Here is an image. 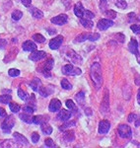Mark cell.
<instances>
[{
  "label": "cell",
  "mask_w": 140,
  "mask_h": 148,
  "mask_svg": "<svg viewBox=\"0 0 140 148\" xmlns=\"http://www.w3.org/2000/svg\"><path fill=\"white\" fill-rule=\"evenodd\" d=\"M90 75L95 83L96 89H99L103 84V75H102V67L99 62H95L92 64L91 69H90Z\"/></svg>",
  "instance_id": "6da1fadb"
},
{
  "label": "cell",
  "mask_w": 140,
  "mask_h": 148,
  "mask_svg": "<svg viewBox=\"0 0 140 148\" xmlns=\"http://www.w3.org/2000/svg\"><path fill=\"white\" fill-rule=\"evenodd\" d=\"M62 73L64 75H70V76H76V75H80L82 73L81 69L78 67H74L71 64H66L62 67Z\"/></svg>",
  "instance_id": "7a4b0ae2"
},
{
  "label": "cell",
  "mask_w": 140,
  "mask_h": 148,
  "mask_svg": "<svg viewBox=\"0 0 140 148\" xmlns=\"http://www.w3.org/2000/svg\"><path fill=\"white\" fill-rule=\"evenodd\" d=\"M14 125H15V119H14L13 116H7V118H5V120H4V121L2 123L1 128L4 132L9 133Z\"/></svg>",
  "instance_id": "3957f363"
},
{
  "label": "cell",
  "mask_w": 140,
  "mask_h": 148,
  "mask_svg": "<svg viewBox=\"0 0 140 148\" xmlns=\"http://www.w3.org/2000/svg\"><path fill=\"white\" fill-rule=\"evenodd\" d=\"M118 135L122 138H130L132 135L131 128L127 125H120L118 126Z\"/></svg>",
  "instance_id": "277c9868"
},
{
  "label": "cell",
  "mask_w": 140,
  "mask_h": 148,
  "mask_svg": "<svg viewBox=\"0 0 140 148\" xmlns=\"http://www.w3.org/2000/svg\"><path fill=\"white\" fill-rule=\"evenodd\" d=\"M128 49H129V51L131 52V53L135 54L137 60H138V62L140 63V52L138 51V42H137V40L135 39H131V40L129 42Z\"/></svg>",
  "instance_id": "5b68a950"
},
{
  "label": "cell",
  "mask_w": 140,
  "mask_h": 148,
  "mask_svg": "<svg viewBox=\"0 0 140 148\" xmlns=\"http://www.w3.org/2000/svg\"><path fill=\"white\" fill-rule=\"evenodd\" d=\"M111 128V123L109 121L104 120L101 121L99 123V133L100 134H106L108 133V131L110 130Z\"/></svg>",
  "instance_id": "8992f818"
},
{
  "label": "cell",
  "mask_w": 140,
  "mask_h": 148,
  "mask_svg": "<svg viewBox=\"0 0 140 148\" xmlns=\"http://www.w3.org/2000/svg\"><path fill=\"white\" fill-rule=\"evenodd\" d=\"M44 57H46V52L42 51H35L32 52V54L29 56V58L32 61H39L44 59Z\"/></svg>",
  "instance_id": "52a82bcc"
},
{
  "label": "cell",
  "mask_w": 140,
  "mask_h": 148,
  "mask_svg": "<svg viewBox=\"0 0 140 148\" xmlns=\"http://www.w3.org/2000/svg\"><path fill=\"white\" fill-rule=\"evenodd\" d=\"M63 42V37L62 36H57L54 39H53L49 42V47L51 49H58L60 47L61 44Z\"/></svg>",
  "instance_id": "ba28073f"
},
{
  "label": "cell",
  "mask_w": 140,
  "mask_h": 148,
  "mask_svg": "<svg viewBox=\"0 0 140 148\" xmlns=\"http://www.w3.org/2000/svg\"><path fill=\"white\" fill-rule=\"evenodd\" d=\"M113 25V22L111 21L110 19H102L98 22V29L99 30H102V31H106L107 29H109L110 27Z\"/></svg>",
  "instance_id": "9c48e42d"
},
{
  "label": "cell",
  "mask_w": 140,
  "mask_h": 148,
  "mask_svg": "<svg viewBox=\"0 0 140 148\" xmlns=\"http://www.w3.org/2000/svg\"><path fill=\"white\" fill-rule=\"evenodd\" d=\"M109 109H110V97H109L108 91H106V94H105V96H104V100L101 105V112L106 114L109 112Z\"/></svg>",
  "instance_id": "30bf717a"
},
{
  "label": "cell",
  "mask_w": 140,
  "mask_h": 148,
  "mask_svg": "<svg viewBox=\"0 0 140 148\" xmlns=\"http://www.w3.org/2000/svg\"><path fill=\"white\" fill-rule=\"evenodd\" d=\"M67 20H68L67 15H65V14H60V15L56 16V17H53L51 19V23L55 24V25L61 26L67 23Z\"/></svg>",
  "instance_id": "8fae6325"
},
{
  "label": "cell",
  "mask_w": 140,
  "mask_h": 148,
  "mask_svg": "<svg viewBox=\"0 0 140 148\" xmlns=\"http://www.w3.org/2000/svg\"><path fill=\"white\" fill-rule=\"evenodd\" d=\"M67 57L70 59L71 61H72L73 63L75 64H78V63H82V58L81 56H79V54H77L74 51H72V49H70V51H68L67 52Z\"/></svg>",
  "instance_id": "7c38bea8"
},
{
  "label": "cell",
  "mask_w": 140,
  "mask_h": 148,
  "mask_svg": "<svg viewBox=\"0 0 140 148\" xmlns=\"http://www.w3.org/2000/svg\"><path fill=\"white\" fill-rule=\"evenodd\" d=\"M53 67V59L49 58L48 60H46V64H44V70H42V74H44L46 77H51V71Z\"/></svg>",
  "instance_id": "4fadbf2b"
},
{
  "label": "cell",
  "mask_w": 140,
  "mask_h": 148,
  "mask_svg": "<svg viewBox=\"0 0 140 148\" xmlns=\"http://www.w3.org/2000/svg\"><path fill=\"white\" fill-rule=\"evenodd\" d=\"M71 116H72V114L70 113V111H68V110H64V109H62V110L60 109L59 113L57 114V120L62 121H66L71 118Z\"/></svg>",
  "instance_id": "5bb4252c"
},
{
  "label": "cell",
  "mask_w": 140,
  "mask_h": 148,
  "mask_svg": "<svg viewBox=\"0 0 140 148\" xmlns=\"http://www.w3.org/2000/svg\"><path fill=\"white\" fill-rule=\"evenodd\" d=\"M60 109H61V102L58 99L51 100V102L49 103V106H48L49 111L53 112V113H55V112H58Z\"/></svg>",
  "instance_id": "9a60e30c"
},
{
  "label": "cell",
  "mask_w": 140,
  "mask_h": 148,
  "mask_svg": "<svg viewBox=\"0 0 140 148\" xmlns=\"http://www.w3.org/2000/svg\"><path fill=\"white\" fill-rule=\"evenodd\" d=\"M23 49L25 51L33 52V51H37V45H36L34 42H32V40H26L23 44Z\"/></svg>",
  "instance_id": "2e32d148"
},
{
  "label": "cell",
  "mask_w": 140,
  "mask_h": 148,
  "mask_svg": "<svg viewBox=\"0 0 140 148\" xmlns=\"http://www.w3.org/2000/svg\"><path fill=\"white\" fill-rule=\"evenodd\" d=\"M13 136L15 138V140L17 141L19 144L21 145H29V141H28V139L26 138L25 136H23L22 134H20L19 132H14L13 133Z\"/></svg>",
  "instance_id": "e0dca14e"
},
{
  "label": "cell",
  "mask_w": 140,
  "mask_h": 148,
  "mask_svg": "<svg viewBox=\"0 0 140 148\" xmlns=\"http://www.w3.org/2000/svg\"><path fill=\"white\" fill-rule=\"evenodd\" d=\"M84 12H85V9L83 8L82 4L80 3V2L76 4L75 7H74V13L77 17H79V18L84 17Z\"/></svg>",
  "instance_id": "ac0fdd59"
},
{
  "label": "cell",
  "mask_w": 140,
  "mask_h": 148,
  "mask_svg": "<svg viewBox=\"0 0 140 148\" xmlns=\"http://www.w3.org/2000/svg\"><path fill=\"white\" fill-rule=\"evenodd\" d=\"M30 12H31V14H32L33 17L36 19H42L44 17V13H42L41 10H39L38 8H36V7H31Z\"/></svg>",
  "instance_id": "d6986e66"
},
{
  "label": "cell",
  "mask_w": 140,
  "mask_h": 148,
  "mask_svg": "<svg viewBox=\"0 0 140 148\" xmlns=\"http://www.w3.org/2000/svg\"><path fill=\"white\" fill-rule=\"evenodd\" d=\"M48 121V116H36L33 118V123L36 125H42L44 123H46Z\"/></svg>",
  "instance_id": "ffe728a7"
},
{
  "label": "cell",
  "mask_w": 140,
  "mask_h": 148,
  "mask_svg": "<svg viewBox=\"0 0 140 148\" xmlns=\"http://www.w3.org/2000/svg\"><path fill=\"white\" fill-rule=\"evenodd\" d=\"M30 86L31 88H32L34 91H39L40 87L42 86V81L39 79V78H35V79H33L32 81H31L30 83Z\"/></svg>",
  "instance_id": "44dd1931"
},
{
  "label": "cell",
  "mask_w": 140,
  "mask_h": 148,
  "mask_svg": "<svg viewBox=\"0 0 140 148\" xmlns=\"http://www.w3.org/2000/svg\"><path fill=\"white\" fill-rule=\"evenodd\" d=\"M63 139L65 140L66 142H72L73 140L75 139V134L73 131H65L64 133H63Z\"/></svg>",
  "instance_id": "7402d4cb"
},
{
  "label": "cell",
  "mask_w": 140,
  "mask_h": 148,
  "mask_svg": "<svg viewBox=\"0 0 140 148\" xmlns=\"http://www.w3.org/2000/svg\"><path fill=\"white\" fill-rule=\"evenodd\" d=\"M80 23H81V25L83 27L86 29H91V28H93V26H94L93 21H92L91 19H87V18H81Z\"/></svg>",
  "instance_id": "603a6c76"
},
{
  "label": "cell",
  "mask_w": 140,
  "mask_h": 148,
  "mask_svg": "<svg viewBox=\"0 0 140 148\" xmlns=\"http://www.w3.org/2000/svg\"><path fill=\"white\" fill-rule=\"evenodd\" d=\"M41 130H42V132L44 133V134H47V135L51 134V132H53V127H51V126L49 125L48 123H42V125H41Z\"/></svg>",
  "instance_id": "cb8c5ba5"
},
{
  "label": "cell",
  "mask_w": 140,
  "mask_h": 148,
  "mask_svg": "<svg viewBox=\"0 0 140 148\" xmlns=\"http://www.w3.org/2000/svg\"><path fill=\"white\" fill-rule=\"evenodd\" d=\"M19 118L21 119V121H25L26 123H33V118H31V114H21L20 116H19Z\"/></svg>",
  "instance_id": "d4e9b609"
},
{
  "label": "cell",
  "mask_w": 140,
  "mask_h": 148,
  "mask_svg": "<svg viewBox=\"0 0 140 148\" xmlns=\"http://www.w3.org/2000/svg\"><path fill=\"white\" fill-rule=\"evenodd\" d=\"M33 40H34L35 42H39V44H42V42H46V38L41 34H35L33 36Z\"/></svg>",
  "instance_id": "484cf974"
},
{
  "label": "cell",
  "mask_w": 140,
  "mask_h": 148,
  "mask_svg": "<svg viewBox=\"0 0 140 148\" xmlns=\"http://www.w3.org/2000/svg\"><path fill=\"white\" fill-rule=\"evenodd\" d=\"M61 87H62L63 89H65V90L72 89V85L70 84V82L67 79H66V78H64V79L61 80Z\"/></svg>",
  "instance_id": "4316f807"
},
{
  "label": "cell",
  "mask_w": 140,
  "mask_h": 148,
  "mask_svg": "<svg viewBox=\"0 0 140 148\" xmlns=\"http://www.w3.org/2000/svg\"><path fill=\"white\" fill-rule=\"evenodd\" d=\"M9 108H10L12 113H18L21 110V107L16 103H9Z\"/></svg>",
  "instance_id": "83f0119b"
},
{
  "label": "cell",
  "mask_w": 140,
  "mask_h": 148,
  "mask_svg": "<svg viewBox=\"0 0 140 148\" xmlns=\"http://www.w3.org/2000/svg\"><path fill=\"white\" fill-rule=\"evenodd\" d=\"M12 99V97L10 95H1L0 96V103L2 104H9Z\"/></svg>",
  "instance_id": "f1b7e54d"
},
{
  "label": "cell",
  "mask_w": 140,
  "mask_h": 148,
  "mask_svg": "<svg viewBox=\"0 0 140 148\" xmlns=\"http://www.w3.org/2000/svg\"><path fill=\"white\" fill-rule=\"evenodd\" d=\"M22 17H23V13L21 11H19V10H15L13 13H12V19H13V20H15V21L20 20Z\"/></svg>",
  "instance_id": "f546056e"
},
{
  "label": "cell",
  "mask_w": 140,
  "mask_h": 148,
  "mask_svg": "<svg viewBox=\"0 0 140 148\" xmlns=\"http://www.w3.org/2000/svg\"><path fill=\"white\" fill-rule=\"evenodd\" d=\"M66 107H67L68 109L70 110V111L72 112H75L76 111V106L74 104V102L72 101V100H66Z\"/></svg>",
  "instance_id": "4dcf8cb0"
},
{
  "label": "cell",
  "mask_w": 140,
  "mask_h": 148,
  "mask_svg": "<svg viewBox=\"0 0 140 148\" xmlns=\"http://www.w3.org/2000/svg\"><path fill=\"white\" fill-rule=\"evenodd\" d=\"M88 37H89V34H81L79 35L77 38H76V40H74L75 42H84V40H88Z\"/></svg>",
  "instance_id": "1f68e13d"
},
{
  "label": "cell",
  "mask_w": 140,
  "mask_h": 148,
  "mask_svg": "<svg viewBox=\"0 0 140 148\" xmlns=\"http://www.w3.org/2000/svg\"><path fill=\"white\" fill-rule=\"evenodd\" d=\"M41 94V96L42 97H47L49 95V92L47 91V89H46V87H44V86H41L40 87V89H39V91H38Z\"/></svg>",
  "instance_id": "d6a6232c"
},
{
  "label": "cell",
  "mask_w": 140,
  "mask_h": 148,
  "mask_svg": "<svg viewBox=\"0 0 140 148\" xmlns=\"http://www.w3.org/2000/svg\"><path fill=\"white\" fill-rule=\"evenodd\" d=\"M8 74L11 77H17V76L20 75V70H18V69H16V68H11V69H9Z\"/></svg>",
  "instance_id": "836d02e7"
},
{
  "label": "cell",
  "mask_w": 140,
  "mask_h": 148,
  "mask_svg": "<svg viewBox=\"0 0 140 148\" xmlns=\"http://www.w3.org/2000/svg\"><path fill=\"white\" fill-rule=\"evenodd\" d=\"M76 125V121H68V123H64L62 126H60V130H64L66 128H69L71 126H74Z\"/></svg>",
  "instance_id": "e575fe53"
},
{
  "label": "cell",
  "mask_w": 140,
  "mask_h": 148,
  "mask_svg": "<svg viewBox=\"0 0 140 148\" xmlns=\"http://www.w3.org/2000/svg\"><path fill=\"white\" fill-rule=\"evenodd\" d=\"M115 5L120 9H124L127 7V3H126L125 0H117V1L115 2Z\"/></svg>",
  "instance_id": "d590c367"
},
{
  "label": "cell",
  "mask_w": 140,
  "mask_h": 148,
  "mask_svg": "<svg viewBox=\"0 0 140 148\" xmlns=\"http://www.w3.org/2000/svg\"><path fill=\"white\" fill-rule=\"evenodd\" d=\"M18 96H19V98H20L21 100H23V101H26V100H27V98H28L27 93H26L22 89H19L18 90Z\"/></svg>",
  "instance_id": "8d00e7d4"
},
{
  "label": "cell",
  "mask_w": 140,
  "mask_h": 148,
  "mask_svg": "<svg viewBox=\"0 0 140 148\" xmlns=\"http://www.w3.org/2000/svg\"><path fill=\"white\" fill-rule=\"evenodd\" d=\"M106 16L110 19H115L117 17V12L113 10H108V11H106Z\"/></svg>",
  "instance_id": "74e56055"
},
{
  "label": "cell",
  "mask_w": 140,
  "mask_h": 148,
  "mask_svg": "<svg viewBox=\"0 0 140 148\" xmlns=\"http://www.w3.org/2000/svg\"><path fill=\"white\" fill-rule=\"evenodd\" d=\"M23 111L25 112V113H27V114H32L35 112V108H34V107H32V106H26V107H24V108H23Z\"/></svg>",
  "instance_id": "f35d334b"
},
{
  "label": "cell",
  "mask_w": 140,
  "mask_h": 148,
  "mask_svg": "<svg viewBox=\"0 0 140 148\" xmlns=\"http://www.w3.org/2000/svg\"><path fill=\"white\" fill-rule=\"evenodd\" d=\"M98 39H100V35L98 33H93V34H89V37H88V40H92V42H94V40H97Z\"/></svg>",
  "instance_id": "ab89813d"
},
{
  "label": "cell",
  "mask_w": 140,
  "mask_h": 148,
  "mask_svg": "<svg viewBox=\"0 0 140 148\" xmlns=\"http://www.w3.org/2000/svg\"><path fill=\"white\" fill-rule=\"evenodd\" d=\"M44 144L46 145L47 147H55V143L53 139H51V138H47V139L44 140Z\"/></svg>",
  "instance_id": "60d3db41"
},
{
  "label": "cell",
  "mask_w": 140,
  "mask_h": 148,
  "mask_svg": "<svg viewBox=\"0 0 140 148\" xmlns=\"http://www.w3.org/2000/svg\"><path fill=\"white\" fill-rule=\"evenodd\" d=\"M76 100H77L78 102H83L84 101V98H85V94H84V92H80V93H78L77 95H76Z\"/></svg>",
  "instance_id": "b9f144b4"
},
{
  "label": "cell",
  "mask_w": 140,
  "mask_h": 148,
  "mask_svg": "<svg viewBox=\"0 0 140 148\" xmlns=\"http://www.w3.org/2000/svg\"><path fill=\"white\" fill-rule=\"evenodd\" d=\"M130 29H131L132 31H133V33H135V34H138L140 35V25H132L131 27H130Z\"/></svg>",
  "instance_id": "7bdbcfd3"
},
{
  "label": "cell",
  "mask_w": 140,
  "mask_h": 148,
  "mask_svg": "<svg viewBox=\"0 0 140 148\" xmlns=\"http://www.w3.org/2000/svg\"><path fill=\"white\" fill-rule=\"evenodd\" d=\"M94 17H95L94 13H92V12L89 11V10H85V12H84V18L92 19V18H94Z\"/></svg>",
  "instance_id": "ee69618b"
},
{
  "label": "cell",
  "mask_w": 140,
  "mask_h": 148,
  "mask_svg": "<svg viewBox=\"0 0 140 148\" xmlns=\"http://www.w3.org/2000/svg\"><path fill=\"white\" fill-rule=\"evenodd\" d=\"M40 140V135H39V133H37V132H34L32 134V141L34 142V143H37L38 141Z\"/></svg>",
  "instance_id": "f6af8a7d"
},
{
  "label": "cell",
  "mask_w": 140,
  "mask_h": 148,
  "mask_svg": "<svg viewBox=\"0 0 140 148\" xmlns=\"http://www.w3.org/2000/svg\"><path fill=\"white\" fill-rule=\"evenodd\" d=\"M7 46V40L5 39H0V49H4Z\"/></svg>",
  "instance_id": "bcb514c9"
},
{
  "label": "cell",
  "mask_w": 140,
  "mask_h": 148,
  "mask_svg": "<svg viewBox=\"0 0 140 148\" xmlns=\"http://www.w3.org/2000/svg\"><path fill=\"white\" fill-rule=\"evenodd\" d=\"M137 120V116L135 114H130L128 116V121L129 123H132V121Z\"/></svg>",
  "instance_id": "7dc6e473"
},
{
  "label": "cell",
  "mask_w": 140,
  "mask_h": 148,
  "mask_svg": "<svg viewBox=\"0 0 140 148\" xmlns=\"http://www.w3.org/2000/svg\"><path fill=\"white\" fill-rule=\"evenodd\" d=\"M21 1H22V3L25 7H30L31 3H32V0H21Z\"/></svg>",
  "instance_id": "c3c4849f"
},
{
  "label": "cell",
  "mask_w": 140,
  "mask_h": 148,
  "mask_svg": "<svg viewBox=\"0 0 140 148\" xmlns=\"http://www.w3.org/2000/svg\"><path fill=\"white\" fill-rule=\"evenodd\" d=\"M101 10L104 11L105 10V8L107 7V0H101Z\"/></svg>",
  "instance_id": "681fc988"
},
{
  "label": "cell",
  "mask_w": 140,
  "mask_h": 148,
  "mask_svg": "<svg viewBox=\"0 0 140 148\" xmlns=\"http://www.w3.org/2000/svg\"><path fill=\"white\" fill-rule=\"evenodd\" d=\"M0 116H1V118H6V116H7V114H6L5 110L2 109V108H0Z\"/></svg>",
  "instance_id": "f907efd6"
},
{
  "label": "cell",
  "mask_w": 140,
  "mask_h": 148,
  "mask_svg": "<svg viewBox=\"0 0 140 148\" xmlns=\"http://www.w3.org/2000/svg\"><path fill=\"white\" fill-rule=\"evenodd\" d=\"M85 113H86V114H88V116H90V114H92V112H91V109H89V108H88V109H86V110H85Z\"/></svg>",
  "instance_id": "816d5d0a"
},
{
  "label": "cell",
  "mask_w": 140,
  "mask_h": 148,
  "mask_svg": "<svg viewBox=\"0 0 140 148\" xmlns=\"http://www.w3.org/2000/svg\"><path fill=\"white\" fill-rule=\"evenodd\" d=\"M137 101H138V104L140 105V89L138 90V93H137Z\"/></svg>",
  "instance_id": "f5cc1de1"
},
{
  "label": "cell",
  "mask_w": 140,
  "mask_h": 148,
  "mask_svg": "<svg viewBox=\"0 0 140 148\" xmlns=\"http://www.w3.org/2000/svg\"><path fill=\"white\" fill-rule=\"evenodd\" d=\"M48 33H49V34H51V35H53V34H55V33H56V30H51V29H49Z\"/></svg>",
  "instance_id": "db71d44e"
},
{
  "label": "cell",
  "mask_w": 140,
  "mask_h": 148,
  "mask_svg": "<svg viewBox=\"0 0 140 148\" xmlns=\"http://www.w3.org/2000/svg\"><path fill=\"white\" fill-rule=\"evenodd\" d=\"M140 125V119H137V121H135V126H139Z\"/></svg>",
  "instance_id": "11a10c76"
},
{
  "label": "cell",
  "mask_w": 140,
  "mask_h": 148,
  "mask_svg": "<svg viewBox=\"0 0 140 148\" xmlns=\"http://www.w3.org/2000/svg\"><path fill=\"white\" fill-rule=\"evenodd\" d=\"M138 146H139V147H140V144H139V145H138Z\"/></svg>",
  "instance_id": "9f6ffc18"
}]
</instances>
